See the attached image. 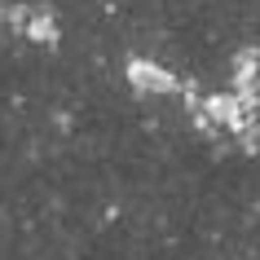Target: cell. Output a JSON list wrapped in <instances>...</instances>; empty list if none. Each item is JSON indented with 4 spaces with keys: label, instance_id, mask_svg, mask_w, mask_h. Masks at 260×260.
<instances>
[{
    "label": "cell",
    "instance_id": "6da1fadb",
    "mask_svg": "<svg viewBox=\"0 0 260 260\" xmlns=\"http://www.w3.org/2000/svg\"><path fill=\"white\" fill-rule=\"evenodd\" d=\"M123 75H128V84H133L137 97H177V93H185L181 80L164 67V62H154V57H128Z\"/></svg>",
    "mask_w": 260,
    "mask_h": 260
}]
</instances>
